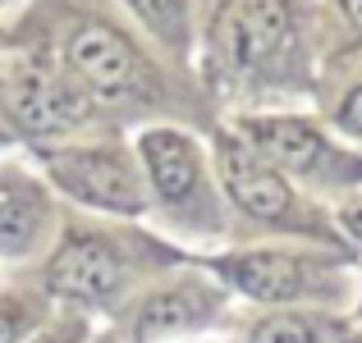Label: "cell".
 I'll use <instances>...</instances> for the list:
<instances>
[{
    "label": "cell",
    "mask_w": 362,
    "mask_h": 343,
    "mask_svg": "<svg viewBox=\"0 0 362 343\" xmlns=\"http://www.w3.org/2000/svg\"><path fill=\"white\" fill-rule=\"evenodd\" d=\"M101 343H115V339H101Z\"/></svg>",
    "instance_id": "obj_19"
},
{
    "label": "cell",
    "mask_w": 362,
    "mask_h": 343,
    "mask_svg": "<svg viewBox=\"0 0 362 343\" xmlns=\"http://www.w3.org/2000/svg\"><path fill=\"white\" fill-rule=\"evenodd\" d=\"M42 215H46L42 188L28 183L14 169H5V174H0V256L28 252L37 229H42Z\"/></svg>",
    "instance_id": "obj_11"
},
{
    "label": "cell",
    "mask_w": 362,
    "mask_h": 343,
    "mask_svg": "<svg viewBox=\"0 0 362 343\" xmlns=\"http://www.w3.org/2000/svg\"><path fill=\"white\" fill-rule=\"evenodd\" d=\"M247 138H252V147L266 151L275 165L298 169V174H317V169L330 160L326 142H321L303 119H252L247 124Z\"/></svg>",
    "instance_id": "obj_10"
},
{
    "label": "cell",
    "mask_w": 362,
    "mask_h": 343,
    "mask_svg": "<svg viewBox=\"0 0 362 343\" xmlns=\"http://www.w3.org/2000/svg\"><path fill=\"white\" fill-rule=\"evenodd\" d=\"M339 220H344V229L354 238H362V202H354V206H344V215H339Z\"/></svg>",
    "instance_id": "obj_17"
},
{
    "label": "cell",
    "mask_w": 362,
    "mask_h": 343,
    "mask_svg": "<svg viewBox=\"0 0 362 343\" xmlns=\"http://www.w3.org/2000/svg\"><path fill=\"white\" fill-rule=\"evenodd\" d=\"M354 343H362V335H358V339H354Z\"/></svg>",
    "instance_id": "obj_20"
},
{
    "label": "cell",
    "mask_w": 362,
    "mask_h": 343,
    "mask_svg": "<svg viewBox=\"0 0 362 343\" xmlns=\"http://www.w3.org/2000/svg\"><path fill=\"white\" fill-rule=\"evenodd\" d=\"M289 32V14L280 0H239L225 18V46L239 69H257Z\"/></svg>",
    "instance_id": "obj_7"
},
{
    "label": "cell",
    "mask_w": 362,
    "mask_h": 343,
    "mask_svg": "<svg viewBox=\"0 0 362 343\" xmlns=\"http://www.w3.org/2000/svg\"><path fill=\"white\" fill-rule=\"evenodd\" d=\"M216 270L257 302H298L308 293H321V275L308 265V256L293 252H247L221 261Z\"/></svg>",
    "instance_id": "obj_4"
},
{
    "label": "cell",
    "mask_w": 362,
    "mask_h": 343,
    "mask_svg": "<svg viewBox=\"0 0 362 343\" xmlns=\"http://www.w3.org/2000/svg\"><path fill=\"white\" fill-rule=\"evenodd\" d=\"M216 311H221V293L202 289V284H175V289L151 293V298L133 311V335L142 343L188 335V330H202Z\"/></svg>",
    "instance_id": "obj_6"
},
{
    "label": "cell",
    "mask_w": 362,
    "mask_h": 343,
    "mask_svg": "<svg viewBox=\"0 0 362 343\" xmlns=\"http://www.w3.org/2000/svg\"><path fill=\"white\" fill-rule=\"evenodd\" d=\"M23 343H83V320H55L51 330L23 339Z\"/></svg>",
    "instance_id": "obj_15"
},
{
    "label": "cell",
    "mask_w": 362,
    "mask_h": 343,
    "mask_svg": "<svg viewBox=\"0 0 362 343\" xmlns=\"http://www.w3.org/2000/svg\"><path fill=\"white\" fill-rule=\"evenodd\" d=\"M221 165H225V188H230V197L243 206L247 215L271 220V224L289 220L293 193H289V183H284L271 165H262V160H257L247 147H239V142H225Z\"/></svg>",
    "instance_id": "obj_5"
},
{
    "label": "cell",
    "mask_w": 362,
    "mask_h": 343,
    "mask_svg": "<svg viewBox=\"0 0 362 343\" xmlns=\"http://www.w3.org/2000/svg\"><path fill=\"white\" fill-rule=\"evenodd\" d=\"M46 169L78 202L106 206V211H119V215H138L147 206L142 183L133 179V169L124 165L119 151H55V156H46Z\"/></svg>",
    "instance_id": "obj_1"
},
{
    "label": "cell",
    "mask_w": 362,
    "mask_h": 343,
    "mask_svg": "<svg viewBox=\"0 0 362 343\" xmlns=\"http://www.w3.org/2000/svg\"><path fill=\"white\" fill-rule=\"evenodd\" d=\"M129 9L138 18H147L160 37H179V23H184V0H129Z\"/></svg>",
    "instance_id": "obj_13"
},
{
    "label": "cell",
    "mask_w": 362,
    "mask_h": 343,
    "mask_svg": "<svg viewBox=\"0 0 362 343\" xmlns=\"http://www.w3.org/2000/svg\"><path fill=\"white\" fill-rule=\"evenodd\" d=\"M142 156H147V174L156 183V193L170 206L193 202L197 183H202V165H197V151L184 133H170V128L142 133Z\"/></svg>",
    "instance_id": "obj_8"
},
{
    "label": "cell",
    "mask_w": 362,
    "mask_h": 343,
    "mask_svg": "<svg viewBox=\"0 0 362 343\" xmlns=\"http://www.w3.org/2000/svg\"><path fill=\"white\" fill-rule=\"evenodd\" d=\"M28 325H33V320H28V307H23V302H14V298L0 302V343H18Z\"/></svg>",
    "instance_id": "obj_14"
},
{
    "label": "cell",
    "mask_w": 362,
    "mask_h": 343,
    "mask_svg": "<svg viewBox=\"0 0 362 343\" xmlns=\"http://www.w3.org/2000/svg\"><path fill=\"white\" fill-rule=\"evenodd\" d=\"M339 5H344V14L354 18V23L362 28V0H339Z\"/></svg>",
    "instance_id": "obj_18"
},
{
    "label": "cell",
    "mask_w": 362,
    "mask_h": 343,
    "mask_svg": "<svg viewBox=\"0 0 362 343\" xmlns=\"http://www.w3.org/2000/svg\"><path fill=\"white\" fill-rule=\"evenodd\" d=\"M46 284L60 298L110 302L124 289V256L115 243H106L97 234H69L46 265Z\"/></svg>",
    "instance_id": "obj_2"
},
{
    "label": "cell",
    "mask_w": 362,
    "mask_h": 343,
    "mask_svg": "<svg viewBox=\"0 0 362 343\" xmlns=\"http://www.w3.org/2000/svg\"><path fill=\"white\" fill-rule=\"evenodd\" d=\"M5 97H9L5 101L9 114L18 119L23 133H60V128H69V124H78L83 114H88L83 92H74L64 78L37 69V64L33 69H14Z\"/></svg>",
    "instance_id": "obj_3"
},
{
    "label": "cell",
    "mask_w": 362,
    "mask_h": 343,
    "mask_svg": "<svg viewBox=\"0 0 362 343\" xmlns=\"http://www.w3.org/2000/svg\"><path fill=\"white\" fill-rule=\"evenodd\" d=\"M339 124H344L349 133H362V88L349 92V101L339 106Z\"/></svg>",
    "instance_id": "obj_16"
},
{
    "label": "cell",
    "mask_w": 362,
    "mask_h": 343,
    "mask_svg": "<svg viewBox=\"0 0 362 343\" xmlns=\"http://www.w3.org/2000/svg\"><path fill=\"white\" fill-rule=\"evenodd\" d=\"M69 64H74V73H83V78L101 92L129 88L133 69H138V64H133V51L124 46V37H115L101 23H83L78 32L69 37Z\"/></svg>",
    "instance_id": "obj_9"
},
{
    "label": "cell",
    "mask_w": 362,
    "mask_h": 343,
    "mask_svg": "<svg viewBox=\"0 0 362 343\" xmlns=\"http://www.w3.org/2000/svg\"><path fill=\"white\" fill-rule=\"evenodd\" d=\"M247 343H321V325L298 311H280V316L257 320L247 330Z\"/></svg>",
    "instance_id": "obj_12"
}]
</instances>
